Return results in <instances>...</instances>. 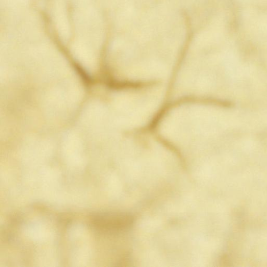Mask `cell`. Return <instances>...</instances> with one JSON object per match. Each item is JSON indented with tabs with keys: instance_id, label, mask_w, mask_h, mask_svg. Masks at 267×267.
Masks as SVG:
<instances>
[{
	"instance_id": "cell-1",
	"label": "cell",
	"mask_w": 267,
	"mask_h": 267,
	"mask_svg": "<svg viewBox=\"0 0 267 267\" xmlns=\"http://www.w3.org/2000/svg\"><path fill=\"white\" fill-rule=\"evenodd\" d=\"M134 223L133 217L127 214H112L98 216L93 219L97 229L109 232H118L130 228Z\"/></svg>"
}]
</instances>
